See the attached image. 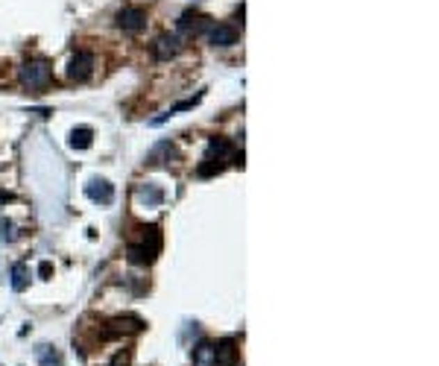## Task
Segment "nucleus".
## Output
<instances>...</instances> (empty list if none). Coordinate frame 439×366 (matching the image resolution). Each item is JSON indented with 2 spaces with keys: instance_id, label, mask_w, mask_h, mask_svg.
<instances>
[{
  "instance_id": "obj_1",
  "label": "nucleus",
  "mask_w": 439,
  "mask_h": 366,
  "mask_svg": "<svg viewBox=\"0 0 439 366\" xmlns=\"http://www.w3.org/2000/svg\"><path fill=\"white\" fill-rule=\"evenodd\" d=\"M18 79H21L24 88H33V91L47 88L50 79H53V65H50L47 59H30V62L21 65Z\"/></svg>"
},
{
  "instance_id": "obj_2",
  "label": "nucleus",
  "mask_w": 439,
  "mask_h": 366,
  "mask_svg": "<svg viewBox=\"0 0 439 366\" xmlns=\"http://www.w3.org/2000/svg\"><path fill=\"white\" fill-rule=\"evenodd\" d=\"M115 24H118V30L135 35L141 30H147V12L141 9V6H123L118 15H115Z\"/></svg>"
},
{
  "instance_id": "obj_3",
  "label": "nucleus",
  "mask_w": 439,
  "mask_h": 366,
  "mask_svg": "<svg viewBox=\"0 0 439 366\" xmlns=\"http://www.w3.org/2000/svg\"><path fill=\"white\" fill-rule=\"evenodd\" d=\"M147 326L141 322L138 317H118V319H111L109 326L103 328V340H118V337H126V334H138V331H144Z\"/></svg>"
},
{
  "instance_id": "obj_4",
  "label": "nucleus",
  "mask_w": 439,
  "mask_h": 366,
  "mask_svg": "<svg viewBox=\"0 0 439 366\" xmlns=\"http://www.w3.org/2000/svg\"><path fill=\"white\" fill-rule=\"evenodd\" d=\"M179 53H182V38H179V33H161L159 38L152 41V56H155L159 62L176 59Z\"/></svg>"
},
{
  "instance_id": "obj_5",
  "label": "nucleus",
  "mask_w": 439,
  "mask_h": 366,
  "mask_svg": "<svg viewBox=\"0 0 439 366\" xmlns=\"http://www.w3.org/2000/svg\"><path fill=\"white\" fill-rule=\"evenodd\" d=\"M208 26H211V18H205L202 12H193V9L182 12V18L176 21V30L185 35H202V33H208Z\"/></svg>"
},
{
  "instance_id": "obj_6",
  "label": "nucleus",
  "mask_w": 439,
  "mask_h": 366,
  "mask_svg": "<svg viewBox=\"0 0 439 366\" xmlns=\"http://www.w3.org/2000/svg\"><path fill=\"white\" fill-rule=\"evenodd\" d=\"M91 74H94V53H88V50L74 53V59L67 62V77L74 82H85Z\"/></svg>"
},
{
  "instance_id": "obj_7",
  "label": "nucleus",
  "mask_w": 439,
  "mask_h": 366,
  "mask_svg": "<svg viewBox=\"0 0 439 366\" xmlns=\"http://www.w3.org/2000/svg\"><path fill=\"white\" fill-rule=\"evenodd\" d=\"M205 35H208L211 47H232V45H237V30L232 24H211Z\"/></svg>"
},
{
  "instance_id": "obj_8",
  "label": "nucleus",
  "mask_w": 439,
  "mask_h": 366,
  "mask_svg": "<svg viewBox=\"0 0 439 366\" xmlns=\"http://www.w3.org/2000/svg\"><path fill=\"white\" fill-rule=\"evenodd\" d=\"M85 196H88L91 202L111 205V200H115V188H111L106 179H91L88 185H85Z\"/></svg>"
},
{
  "instance_id": "obj_9",
  "label": "nucleus",
  "mask_w": 439,
  "mask_h": 366,
  "mask_svg": "<svg viewBox=\"0 0 439 366\" xmlns=\"http://www.w3.org/2000/svg\"><path fill=\"white\" fill-rule=\"evenodd\" d=\"M237 363V343L232 337L214 343V366H234Z\"/></svg>"
},
{
  "instance_id": "obj_10",
  "label": "nucleus",
  "mask_w": 439,
  "mask_h": 366,
  "mask_svg": "<svg viewBox=\"0 0 439 366\" xmlns=\"http://www.w3.org/2000/svg\"><path fill=\"white\" fill-rule=\"evenodd\" d=\"M155 255H159V246H147L144 244H129V249H126V258H129L132 264H152Z\"/></svg>"
},
{
  "instance_id": "obj_11",
  "label": "nucleus",
  "mask_w": 439,
  "mask_h": 366,
  "mask_svg": "<svg viewBox=\"0 0 439 366\" xmlns=\"http://www.w3.org/2000/svg\"><path fill=\"white\" fill-rule=\"evenodd\" d=\"M232 156V144L225 138H211L208 141V150H205V159H220V161H229Z\"/></svg>"
},
{
  "instance_id": "obj_12",
  "label": "nucleus",
  "mask_w": 439,
  "mask_h": 366,
  "mask_svg": "<svg viewBox=\"0 0 439 366\" xmlns=\"http://www.w3.org/2000/svg\"><path fill=\"white\" fill-rule=\"evenodd\" d=\"M179 152H176V147L170 144V141H161V144H155L152 147V152H150V161L152 164H164V161H170V159H176Z\"/></svg>"
},
{
  "instance_id": "obj_13",
  "label": "nucleus",
  "mask_w": 439,
  "mask_h": 366,
  "mask_svg": "<svg viewBox=\"0 0 439 366\" xmlns=\"http://www.w3.org/2000/svg\"><path fill=\"white\" fill-rule=\"evenodd\" d=\"M193 366H214V343L202 340L193 349Z\"/></svg>"
},
{
  "instance_id": "obj_14",
  "label": "nucleus",
  "mask_w": 439,
  "mask_h": 366,
  "mask_svg": "<svg viewBox=\"0 0 439 366\" xmlns=\"http://www.w3.org/2000/svg\"><path fill=\"white\" fill-rule=\"evenodd\" d=\"M35 358H38V366H62V355L47 343H41L35 349Z\"/></svg>"
},
{
  "instance_id": "obj_15",
  "label": "nucleus",
  "mask_w": 439,
  "mask_h": 366,
  "mask_svg": "<svg viewBox=\"0 0 439 366\" xmlns=\"http://www.w3.org/2000/svg\"><path fill=\"white\" fill-rule=\"evenodd\" d=\"M91 138H94V132L88 129V126H79V129L70 132V147H74V150H88Z\"/></svg>"
},
{
  "instance_id": "obj_16",
  "label": "nucleus",
  "mask_w": 439,
  "mask_h": 366,
  "mask_svg": "<svg viewBox=\"0 0 439 366\" xmlns=\"http://www.w3.org/2000/svg\"><path fill=\"white\" fill-rule=\"evenodd\" d=\"M161 200H164V193L155 188V185L138 188V202H144V205H161Z\"/></svg>"
},
{
  "instance_id": "obj_17",
  "label": "nucleus",
  "mask_w": 439,
  "mask_h": 366,
  "mask_svg": "<svg viewBox=\"0 0 439 366\" xmlns=\"http://www.w3.org/2000/svg\"><path fill=\"white\" fill-rule=\"evenodd\" d=\"M223 167H225V161H220V159H202V164L196 167V176H202V179L217 176V173H223Z\"/></svg>"
},
{
  "instance_id": "obj_18",
  "label": "nucleus",
  "mask_w": 439,
  "mask_h": 366,
  "mask_svg": "<svg viewBox=\"0 0 439 366\" xmlns=\"http://www.w3.org/2000/svg\"><path fill=\"white\" fill-rule=\"evenodd\" d=\"M26 287V264H15L12 266V290H24Z\"/></svg>"
},
{
  "instance_id": "obj_19",
  "label": "nucleus",
  "mask_w": 439,
  "mask_h": 366,
  "mask_svg": "<svg viewBox=\"0 0 439 366\" xmlns=\"http://www.w3.org/2000/svg\"><path fill=\"white\" fill-rule=\"evenodd\" d=\"M109 366H132V351H129V349L115 351V355H111V360H109Z\"/></svg>"
},
{
  "instance_id": "obj_20",
  "label": "nucleus",
  "mask_w": 439,
  "mask_h": 366,
  "mask_svg": "<svg viewBox=\"0 0 439 366\" xmlns=\"http://www.w3.org/2000/svg\"><path fill=\"white\" fill-rule=\"evenodd\" d=\"M50 273H53V264H50V261H41V266H38V276H41V278H47Z\"/></svg>"
},
{
  "instance_id": "obj_21",
  "label": "nucleus",
  "mask_w": 439,
  "mask_h": 366,
  "mask_svg": "<svg viewBox=\"0 0 439 366\" xmlns=\"http://www.w3.org/2000/svg\"><path fill=\"white\" fill-rule=\"evenodd\" d=\"M12 237H15V232H12V223L3 220V241H12Z\"/></svg>"
}]
</instances>
